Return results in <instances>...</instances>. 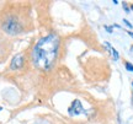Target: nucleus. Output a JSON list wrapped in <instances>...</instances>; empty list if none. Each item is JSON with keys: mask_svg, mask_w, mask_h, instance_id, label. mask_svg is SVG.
Instances as JSON below:
<instances>
[{"mask_svg": "<svg viewBox=\"0 0 133 124\" xmlns=\"http://www.w3.org/2000/svg\"><path fill=\"white\" fill-rule=\"evenodd\" d=\"M59 47V37L51 33L42 37L36 43L32 50V61L33 65L40 69H49L57 58Z\"/></svg>", "mask_w": 133, "mask_h": 124, "instance_id": "nucleus-1", "label": "nucleus"}, {"mask_svg": "<svg viewBox=\"0 0 133 124\" xmlns=\"http://www.w3.org/2000/svg\"><path fill=\"white\" fill-rule=\"evenodd\" d=\"M3 30L9 34H17L21 32V25L18 24L14 17H9L6 21L3 24Z\"/></svg>", "mask_w": 133, "mask_h": 124, "instance_id": "nucleus-2", "label": "nucleus"}, {"mask_svg": "<svg viewBox=\"0 0 133 124\" xmlns=\"http://www.w3.org/2000/svg\"><path fill=\"white\" fill-rule=\"evenodd\" d=\"M68 112H69L71 116H75V114H80V113H83V112H84V108H83V106H81L80 101H79V99L73 101V103H71V106L69 107Z\"/></svg>", "mask_w": 133, "mask_h": 124, "instance_id": "nucleus-3", "label": "nucleus"}, {"mask_svg": "<svg viewBox=\"0 0 133 124\" xmlns=\"http://www.w3.org/2000/svg\"><path fill=\"white\" fill-rule=\"evenodd\" d=\"M22 64H24V55L22 54H17V55H15L12 58L10 68L12 70H16V69H20L22 66Z\"/></svg>", "mask_w": 133, "mask_h": 124, "instance_id": "nucleus-4", "label": "nucleus"}, {"mask_svg": "<svg viewBox=\"0 0 133 124\" xmlns=\"http://www.w3.org/2000/svg\"><path fill=\"white\" fill-rule=\"evenodd\" d=\"M105 47H106V48H107V49H108V50H110V52L112 53V58L115 59V60H118V59H120L118 52H117V50H116L115 48H113V47H112V46H111V44H110L108 42H105Z\"/></svg>", "mask_w": 133, "mask_h": 124, "instance_id": "nucleus-5", "label": "nucleus"}, {"mask_svg": "<svg viewBox=\"0 0 133 124\" xmlns=\"http://www.w3.org/2000/svg\"><path fill=\"white\" fill-rule=\"evenodd\" d=\"M124 66H126V69H127L128 71H132V73H133V65H132L131 63H128V61H127V63H124Z\"/></svg>", "mask_w": 133, "mask_h": 124, "instance_id": "nucleus-6", "label": "nucleus"}, {"mask_svg": "<svg viewBox=\"0 0 133 124\" xmlns=\"http://www.w3.org/2000/svg\"><path fill=\"white\" fill-rule=\"evenodd\" d=\"M123 22L126 24V26H127V27H129V28H132V27H133V25H132V24H131V22L128 21V20H126V18H123Z\"/></svg>", "mask_w": 133, "mask_h": 124, "instance_id": "nucleus-7", "label": "nucleus"}, {"mask_svg": "<svg viewBox=\"0 0 133 124\" xmlns=\"http://www.w3.org/2000/svg\"><path fill=\"white\" fill-rule=\"evenodd\" d=\"M105 30L108 32V33H112V27H108V26H105Z\"/></svg>", "mask_w": 133, "mask_h": 124, "instance_id": "nucleus-8", "label": "nucleus"}, {"mask_svg": "<svg viewBox=\"0 0 133 124\" xmlns=\"http://www.w3.org/2000/svg\"><path fill=\"white\" fill-rule=\"evenodd\" d=\"M123 9H124L126 11H129V9H128V6H127L126 4H123Z\"/></svg>", "mask_w": 133, "mask_h": 124, "instance_id": "nucleus-9", "label": "nucleus"}, {"mask_svg": "<svg viewBox=\"0 0 133 124\" xmlns=\"http://www.w3.org/2000/svg\"><path fill=\"white\" fill-rule=\"evenodd\" d=\"M127 33H128V34H129V36H131V37H132V38H133V32H129V31H128V32H127Z\"/></svg>", "mask_w": 133, "mask_h": 124, "instance_id": "nucleus-10", "label": "nucleus"}, {"mask_svg": "<svg viewBox=\"0 0 133 124\" xmlns=\"http://www.w3.org/2000/svg\"><path fill=\"white\" fill-rule=\"evenodd\" d=\"M131 9H132V10H133V5H132V6H131Z\"/></svg>", "mask_w": 133, "mask_h": 124, "instance_id": "nucleus-11", "label": "nucleus"}, {"mask_svg": "<svg viewBox=\"0 0 133 124\" xmlns=\"http://www.w3.org/2000/svg\"><path fill=\"white\" fill-rule=\"evenodd\" d=\"M131 50H132V52H133V47H132V48H131Z\"/></svg>", "mask_w": 133, "mask_h": 124, "instance_id": "nucleus-12", "label": "nucleus"}, {"mask_svg": "<svg viewBox=\"0 0 133 124\" xmlns=\"http://www.w3.org/2000/svg\"><path fill=\"white\" fill-rule=\"evenodd\" d=\"M1 109H3V108H1V107H0V111H1Z\"/></svg>", "mask_w": 133, "mask_h": 124, "instance_id": "nucleus-13", "label": "nucleus"}]
</instances>
